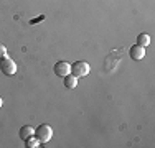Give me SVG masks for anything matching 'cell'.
<instances>
[{"instance_id":"3","label":"cell","mask_w":155,"mask_h":148,"mask_svg":"<svg viewBox=\"0 0 155 148\" xmlns=\"http://www.w3.org/2000/svg\"><path fill=\"white\" fill-rule=\"evenodd\" d=\"M89 71H91V66H89V63H86V61H76L74 64H71V74L76 76L78 79L87 76Z\"/></svg>"},{"instance_id":"9","label":"cell","mask_w":155,"mask_h":148,"mask_svg":"<svg viewBox=\"0 0 155 148\" xmlns=\"http://www.w3.org/2000/svg\"><path fill=\"white\" fill-rule=\"evenodd\" d=\"M25 145H27L28 148H36V146L41 145V143L38 142V138H36L35 135H33V137H28V138L25 140Z\"/></svg>"},{"instance_id":"5","label":"cell","mask_w":155,"mask_h":148,"mask_svg":"<svg viewBox=\"0 0 155 148\" xmlns=\"http://www.w3.org/2000/svg\"><path fill=\"white\" fill-rule=\"evenodd\" d=\"M129 54H130L132 59L140 61V59L145 58V48H143V46H139V44H134V46L130 48V51H129Z\"/></svg>"},{"instance_id":"2","label":"cell","mask_w":155,"mask_h":148,"mask_svg":"<svg viewBox=\"0 0 155 148\" xmlns=\"http://www.w3.org/2000/svg\"><path fill=\"white\" fill-rule=\"evenodd\" d=\"M0 71L5 74V76H13L17 72V63L8 56L0 58Z\"/></svg>"},{"instance_id":"6","label":"cell","mask_w":155,"mask_h":148,"mask_svg":"<svg viewBox=\"0 0 155 148\" xmlns=\"http://www.w3.org/2000/svg\"><path fill=\"white\" fill-rule=\"evenodd\" d=\"M33 135H35V128L30 127V125H23V127L20 128V138L23 140V142L28 137H33Z\"/></svg>"},{"instance_id":"1","label":"cell","mask_w":155,"mask_h":148,"mask_svg":"<svg viewBox=\"0 0 155 148\" xmlns=\"http://www.w3.org/2000/svg\"><path fill=\"white\" fill-rule=\"evenodd\" d=\"M35 137L38 138V142L41 143H48L53 137V128L50 127L48 124H41L38 128H35Z\"/></svg>"},{"instance_id":"7","label":"cell","mask_w":155,"mask_h":148,"mask_svg":"<svg viewBox=\"0 0 155 148\" xmlns=\"http://www.w3.org/2000/svg\"><path fill=\"white\" fill-rule=\"evenodd\" d=\"M64 86L68 89H74L78 86V77L73 76V74H68V76L64 77Z\"/></svg>"},{"instance_id":"4","label":"cell","mask_w":155,"mask_h":148,"mask_svg":"<svg viewBox=\"0 0 155 148\" xmlns=\"http://www.w3.org/2000/svg\"><path fill=\"white\" fill-rule=\"evenodd\" d=\"M54 74L60 77H66L68 74H71V64L66 61H58L54 64Z\"/></svg>"},{"instance_id":"11","label":"cell","mask_w":155,"mask_h":148,"mask_svg":"<svg viewBox=\"0 0 155 148\" xmlns=\"http://www.w3.org/2000/svg\"><path fill=\"white\" fill-rule=\"evenodd\" d=\"M2 105H3V99L0 97V107H2Z\"/></svg>"},{"instance_id":"8","label":"cell","mask_w":155,"mask_h":148,"mask_svg":"<svg viewBox=\"0 0 155 148\" xmlns=\"http://www.w3.org/2000/svg\"><path fill=\"white\" fill-rule=\"evenodd\" d=\"M137 44L139 46L147 48L150 44V35H147V33H140V35L137 36Z\"/></svg>"},{"instance_id":"10","label":"cell","mask_w":155,"mask_h":148,"mask_svg":"<svg viewBox=\"0 0 155 148\" xmlns=\"http://www.w3.org/2000/svg\"><path fill=\"white\" fill-rule=\"evenodd\" d=\"M3 56H7V48H5V44L0 43V58H3Z\"/></svg>"}]
</instances>
